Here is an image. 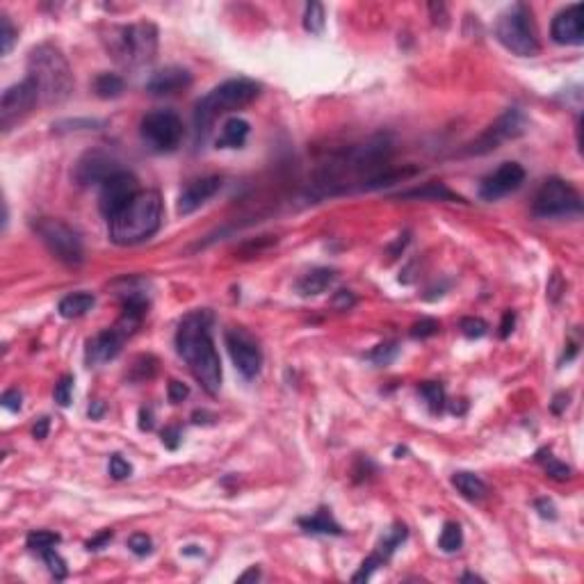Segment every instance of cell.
Returning a JSON list of instances; mask_svg holds the SVG:
<instances>
[{
    "label": "cell",
    "instance_id": "cell-1",
    "mask_svg": "<svg viewBox=\"0 0 584 584\" xmlns=\"http://www.w3.org/2000/svg\"><path fill=\"white\" fill-rule=\"evenodd\" d=\"M212 319L215 317L208 308L187 313L178 324L176 349L201 388L208 395H217L221 388V361L212 340Z\"/></svg>",
    "mask_w": 584,
    "mask_h": 584
},
{
    "label": "cell",
    "instance_id": "cell-2",
    "mask_svg": "<svg viewBox=\"0 0 584 584\" xmlns=\"http://www.w3.org/2000/svg\"><path fill=\"white\" fill-rule=\"evenodd\" d=\"M260 94V85L249 78H233L217 85L212 92H208L194 110V130H196V144H203L205 137L210 135L215 121L226 112L240 110L251 101H256Z\"/></svg>",
    "mask_w": 584,
    "mask_h": 584
},
{
    "label": "cell",
    "instance_id": "cell-3",
    "mask_svg": "<svg viewBox=\"0 0 584 584\" xmlns=\"http://www.w3.org/2000/svg\"><path fill=\"white\" fill-rule=\"evenodd\" d=\"M162 224V199L155 190L139 192L119 215L110 219V240L130 246L149 240Z\"/></svg>",
    "mask_w": 584,
    "mask_h": 584
},
{
    "label": "cell",
    "instance_id": "cell-4",
    "mask_svg": "<svg viewBox=\"0 0 584 584\" xmlns=\"http://www.w3.org/2000/svg\"><path fill=\"white\" fill-rule=\"evenodd\" d=\"M28 78L39 87L41 103L53 105L62 103L73 89V73L69 62L64 60L60 48L53 44H41L32 48L28 57Z\"/></svg>",
    "mask_w": 584,
    "mask_h": 584
},
{
    "label": "cell",
    "instance_id": "cell-5",
    "mask_svg": "<svg viewBox=\"0 0 584 584\" xmlns=\"http://www.w3.org/2000/svg\"><path fill=\"white\" fill-rule=\"evenodd\" d=\"M110 53L123 67H144L158 53V28L149 21L112 30Z\"/></svg>",
    "mask_w": 584,
    "mask_h": 584
},
{
    "label": "cell",
    "instance_id": "cell-6",
    "mask_svg": "<svg viewBox=\"0 0 584 584\" xmlns=\"http://www.w3.org/2000/svg\"><path fill=\"white\" fill-rule=\"evenodd\" d=\"M496 37L507 51L521 57H534L539 55L541 44L537 37V28H534L532 12L528 5L518 3L512 10L500 16L496 26Z\"/></svg>",
    "mask_w": 584,
    "mask_h": 584
},
{
    "label": "cell",
    "instance_id": "cell-7",
    "mask_svg": "<svg viewBox=\"0 0 584 584\" xmlns=\"http://www.w3.org/2000/svg\"><path fill=\"white\" fill-rule=\"evenodd\" d=\"M35 231L46 244V249L53 256L69 267H78L85 260V246L76 228H71L67 221L53 217H39L35 221Z\"/></svg>",
    "mask_w": 584,
    "mask_h": 584
},
{
    "label": "cell",
    "instance_id": "cell-8",
    "mask_svg": "<svg viewBox=\"0 0 584 584\" xmlns=\"http://www.w3.org/2000/svg\"><path fill=\"white\" fill-rule=\"evenodd\" d=\"M582 210V196L571 183L562 178H548L534 196L532 212L541 219L569 217Z\"/></svg>",
    "mask_w": 584,
    "mask_h": 584
},
{
    "label": "cell",
    "instance_id": "cell-9",
    "mask_svg": "<svg viewBox=\"0 0 584 584\" xmlns=\"http://www.w3.org/2000/svg\"><path fill=\"white\" fill-rule=\"evenodd\" d=\"M183 121L174 110H153L142 119V135L144 144L155 153H171L178 149L183 139Z\"/></svg>",
    "mask_w": 584,
    "mask_h": 584
},
{
    "label": "cell",
    "instance_id": "cell-10",
    "mask_svg": "<svg viewBox=\"0 0 584 584\" xmlns=\"http://www.w3.org/2000/svg\"><path fill=\"white\" fill-rule=\"evenodd\" d=\"M39 101V87L28 76L26 80L7 87L3 92V98H0V128H3V133H10L16 123L26 119Z\"/></svg>",
    "mask_w": 584,
    "mask_h": 584
},
{
    "label": "cell",
    "instance_id": "cell-11",
    "mask_svg": "<svg viewBox=\"0 0 584 584\" xmlns=\"http://www.w3.org/2000/svg\"><path fill=\"white\" fill-rule=\"evenodd\" d=\"M525 130V117L518 108H509L503 117H498L496 123L484 130V133L473 139L471 144L461 151V155H484L500 149V144L509 142V139H516L518 135H523Z\"/></svg>",
    "mask_w": 584,
    "mask_h": 584
},
{
    "label": "cell",
    "instance_id": "cell-12",
    "mask_svg": "<svg viewBox=\"0 0 584 584\" xmlns=\"http://www.w3.org/2000/svg\"><path fill=\"white\" fill-rule=\"evenodd\" d=\"M224 340H226L228 354H231L237 372H240L244 379H253V377L260 372V365H262V352H260L258 340L242 326L226 329Z\"/></svg>",
    "mask_w": 584,
    "mask_h": 584
},
{
    "label": "cell",
    "instance_id": "cell-13",
    "mask_svg": "<svg viewBox=\"0 0 584 584\" xmlns=\"http://www.w3.org/2000/svg\"><path fill=\"white\" fill-rule=\"evenodd\" d=\"M139 194L137 178L128 171H117L114 176H110L101 185V194H98V208H101L103 217H108V221L119 215L126 205Z\"/></svg>",
    "mask_w": 584,
    "mask_h": 584
},
{
    "label": "cell",
    "instance_id": "cell-14",
    "mask_svg": "<svg viewBox=\"0 0 584 584\" xmlns=\"http://www.w3.org/2000/svg\"><path fill=\"white\" fill-rule=\"evenodd\" d=\"M525 180V169L518 162H503L500 167L487 176L480 185V196L484 201H498L503 196L516 192Z\"/></svg>",
    "mask_w": 584,
    "mask_h": 584
},
{
    "label": "cell",
    "instance_id": "cell-15",
    "mask_svg": "<svg viewBox=\"0 0 584 584\" xmlns=\"http://www.w3.org/2000/svg\"><path fill=\"white\" fill-rule=\"evenodd\" d=\"M119 169V162L110 158L108 153L92 151L82 155L80 162L76 164V180L80 185H92V183H105L110 176H114Z\"/></svg>",
    "mask_w": 584,
    "mask_h": 584
},
{
    "label": "cell",
    "instance_id": "cell-16",
    "mask_svg": "<svg viewBox=\"0 0 584 584\" xmlns=\"http://www.w3.org/2000/svg\"><path fill=\"white\" fill-rule=\"evenodd\" d=\"M126 338H128V333L119 326L105 329V331L96 333L94 338L87 342V349H85L87 363L89 365H101V363H108V361H112V358H117Z\"/></svg>",
    "mask_w": 584,
    "mask_h": 584
},
{
    "label": "cell",
    "instance_id": "cell-17",
    "mask_svg": "<svg viewBox=\"0 0 584 584\" xmlns=\"http://www.w3.org/2000/svg\"><path fill=\"white\" fill-rule=\"evenodd\" d=\"M550 35L562 46H582L584 44V26H582V5L575 3L559 12L550 28Z\"/></svg>",
    "mask_w": 584,
    "mask_h": 584
},
{
    "label": "cell",
    "instance_id": "cell-18",
    "mask_svg": "<svg viewBox=\"0 0 584 584\" xmlns=\"http://www.w3.org/2000/svg\"><path fill=\"white\" fill-rule=\"evenodd\" d=\"M221 190V178L219 176H203L192 180L178 196V215H192L194 210H199L205 201H210L212 196Z\"/></svg>",
    "mask_w": 584,
    "mask_h": 584
},
{
    "label": "cell",
    "instance_id": "cell-19",
    "mask_svg": "<svg viewBox=\"0 0 584 584\" xmlns=\"http://www.w3.org/2000/svg\"><path fill=\"white\" fill-rule=\"evenodd\" d=\"M192 85V73L183 67H167L155 71L146 82V92L153 96H174Z\"/></svg>",
    "mask_w": 584,
    "mask_h": 584
},
{
    "label": "cell",
    "instance_id": "cell-20",
    "mask_svg": "<svg viewBox=\"0 0 584 584\" xmlns=\"http://www.w3.org/2000/svg\"><path fill=\"white\" fill-rule=\"evenodd\" d=\"M333 281H336L333 269L319 267V269H313L308 274H303L294 287H297V292L301 297H315V294H322L326 287H331Z\"/></svg>",
    "mask_w": 584,
    "mask_h": 584
},
{
    "label": "cell",
    "instance_id": "cell-21",
    "mask_svg": "<svg viewBox=\"0 0 584 584\" xmlns=\"http://www.w3.org/2000/svg\"><path fill=\"white\" fill-rule=\"evenodd\" d=\"M249 123L240 117H233L224 123L221 135L217 137V149H240L249 137Z\"/></svg>",
    "mask_w": 584,
    "mask_h": 584
},
{
    "label": "cell",
    "instance_id": "cell-22",
    "mask_svg": "<svg viewBox=\"0 0 584 584\" xmlns=\"http://www.w3.org/2000/svg\"><path fill=\"white\" fill-rule=\"evenodd\" d=\"M452 484L455 489L461 493L466 500H473V503H480V500L487 498L489 487L484 484V480L475 473H455L452 475Z\"/></svg>",
    "mask_w": 584,
    "mask_h": 584
},
{
    "label": "cell",
    "instance_id": "cell-23",
    "mask_svg": "<svg viewBox=\"0 0 584 584\" xmlns=\"http://www.w3.org/2000/svg\"><path fill=\"white\" fill-rule=\"evenodd\" d=\"M299 528L308 534H333V537H338L342 534L340 525L333 521V516L329 514V509H317L313 516L306 518H299Z\"/></svg>",
    "mask_w": 584,
    "mask_h": 584
},
{
    "label": "cell",
    "instance_id": "cell-24",
    "mask_svg": "<svg viewBox=\"0 0 584 584\" xmlns=\"http://www.w3.org/2000/svg\"><path fill=\"white\" fill-rule=\"evenodd\" d=\"M94 303H96V297H94L92 292H71V294H67V297L60 301L57 310H60L62 317L76 319V317H82L85 313L92 310Z\"/></svg>",
    "mask_w": 584,
    "mask_h": 584
},
{
    "label": "cell",
    "instance_id": "cell-25",
    "mask_svg": "<svg viewBox=\"0 0 584 584\" xmlns=\"http://www.w3.org/2000/svg\"><path fill=\"white\" fill-rule=\"evenodd\" d=\"M400 199H432V201H464L461 196L448 190L443 183H427L418 190H407L400 194Z\"/></svg>",
    "mask_w": 584,
    "mask_h": 584
},
{
    "label": "cell",
    "instance_id": "cell-26",
    "mask_svg": "<svg viewBox=\"0 0 584 584\" xmlns=\"http://www.w3.org/2000/svg\"><path fill=\"white\" fill-rule=\"evenodd\" d=\"M404 539H407V528H404V525H393V528L381 537L379 546H377L374 553L386 562V559H388L395 553V550L402 546V541H404Z\"/></svg>",
    "mask_w": 584,
    "mask_h": 584
},
{
    "label": "cell",
    "instance_id": "cell-27",
    "mask_svg": "<svg viewBox=\"0 0 584 584\" xmlns=\"http://www.w3.org/2000/svg\"><path fill=\"white\" fill-rule=\"evenodd\" d=\"M94 92L98 98H117L123 92V80L117 73H101L94 80Z\"/></svg>",
    "mask_w": 584,
    "mask_h": 584
},
{
    "label": "cell",
    "instance_id": "cell-28",
    "mask_svg": "<svg viewBox=\"0 0 584 584\" xmlns=\"http://www.w3.org/2000/svg\"><path fill=\"white\" fill-rule=\"evenodd\" d=\"M464 546V532L459 523H445L443 525V532L439 537V548L443 553H457L459 548Z\"/></svg>",
    "mask_w": 584,
    "mask_h": 584
},
{
    "label": "cell",
    "instance_id": "cell-29",
    "mask_svg": "<svg viewBox=\"0 0 584 584\" xmlns=\"http://www.w3.org/2000/svg\"><path fill=\"white\" fill-rule=\"evenodd\" d=\"M60 541H62L60 534L48 532V530H35V532L28 534L26 544H28L30 550H35V553H46V550L55 548L57 544H60Z\"/></svg>",
    "mask_w": 584,
    "mask_h": 584
},
{
    "label": "cell",
    "instance_id": "cell-30",
    "mask_svg": "<svg viewBox=\"0 0 584 584\" xmlns=\"http://www.w3.org/2000/svg\"><path fill=\"white\" fill-rule=\"evenodd\" d=\"M303 28H306L310 35H322V30H324V7L319 3H308L306 5Z\"/></svg>",
    "mask_w": 584,
    "mask_h": 584
},
{
    "label": "cell",
    "instance_id": "cell-31",
    "mask_svg": "<svg viewBox=\"0 0 584 584\" xmlns=\"http://www.w3.org/2000/svg\"><path fill=\"white\" fill-rule=\"evenodd\" d=\"M420 395L427 400V404H429L434 413H439V411L445 407V390H443L441 384H436V381L420 384Z\"/></svg>",
    "mask_w": 584,
    "mask_h": 584
},
{
    "label": "cell",
    "instance_id": "cell-32",
    "mask_svg": "<svg viewBox=\"0 0 584 584\" xmlns=\"http://www.w3.org/2000/svg\"><path fill=\"white\" fill-rule=\"evenodd\" d=\"M155 365H158V361H155L153 356H149V354H146V356H137L133 368H130V379L133 381L151 379V377L155 374Z\"/></svg>",
    "mask_w": 584,
    "mask_h": 584
},
{
    "label": "cell",
    "instance_id": "cell-33",
    "mask_svg": "<svg viewBox=\"0 0 584 584\" xmlns=\"http://www.w3.org/2000/svg\"><path fill=\"white\" fill-rule=\"evenodd\" d=\"M397 352H400V347L395 342H381L368 354V358L372 361L374 365H388L395 361V356H397Z\"/></svg>",
    "mask_w": 584,
    "mask_h": 584
},
{
    "label": "cell",
    "instance_id": "cell-34",
    "mask_svg": "<svg viewBox=\"0 0 584 584\" xmlns=\"http://www.w3.org/2000/svg\"><path fill=\"white\" fill-rule=\"evenodd\" d=\"M19 37V32L12 26L10 16H0V53L3 55H10V51L14 48V41Z\"/></svg>",
    "mask_w": 584,
    "mask_h": 584
},
{
    "label": "cell",
    "instance_id": "cell-35",
    "mask_svg": "<svg viewBox=\"0 0 584 584\" xmlns=\"http://www.w3.org/2000/svg\"><path fill=\"white\" fill-rule=\"evenodd\" d=\"M541 464H544V468H546V473L553 477V480H557V482H566V480H571V475H573V471L566 464H562V461H557L555 457H550V452H548V459L546 457H537Z\"/></svg>",
    "mask_w": 584,
    "mask_h": 584
},
{
    "label": "cell",
    "instance_id": "cell-36",
    "mask_svg": "<svg viewBox=\"0 0 584 584\" xmlns=\"http://www.w3.org/2000/svg\"><path fill=\"white\" fill-rule=\"evenodd\" d=\"M459 329H461V333L466 338H482V336L489 333L487 319H482V317H464Z\"/></svg>",
    "mask_w": 584,
    "mask_h": 584
},
{
    "label": "cell",
    "instance_id": "cell-37",
    "mask_svg": "<svg viewBox=\"0 0 584 584\" xmlns=\"http://www.w3.org/2000/svg\"><path fill=\"white\" fill-rule=\"evenodd\" d=\"M44 555V562H46V566H48V571H51L53 575H55V580H64L67 578V562H64V559L60 557V553H57L55 548H51V550H46V553H41Z\"/></svg>",
    "mask_w": 584,
    "mask_h": 584
},
{
    "label": "cell",
    "instance_id": "cell-38",
    "mask_svg": "<svg viewBox=\"0 0 584 584\" xmlns=\"http://www.w3.org/2000/svg\"><path fill=\"white\" fill-rule=\"evenodd\" d=\"M108 473H110L112 480L121 482V480H126V477L133 475V466H130V464H128L126 459H123L121 455H112V457H110Z\"/></svg>",
    "mask_w": 584,
    "mask_h": 584
},
{
    "label": "cell",
    "instance_id": "cell-39",
    "mask_svg": "<svg viewBox=\"0 0 584 584\" xmlns=\"http://www.w3.org/2000/svg\"><path fill=\"white\" fill-rule=\"evenodd\" d=\"M55 402L60 407H69L71 404V395H73V377L64 374L60 381L55 384Z\"/></svg>",
    "mask_w": 584,
    "mask_h": 584
},
{
    "label": "cell",
    "instance_id": "cell-40",
    "mask_svg": "<svg viewBox=\"0 0 584 584\" xmlns=\"http://www.w3.org/2000/svg\"><path fill=\"white\" fill-rule=\"evenodd\" d=\"M439 329H441V324L436 322V319L425 317V319H420V322H416L413 326H411V336H413V338H429V336L439 333Z\"/></svg>",
    "mask_w": 584,
    "mask_h": 584
},
{
    "label": "cell",
    "instance_id": "cell-41",
    "mask_svg": "<svg viewBox=\"0 0 584 584\" xmlns=\"http://www.w3.org/2000/svg\"><path fill=\"white\" fill-rule=\"evenodd\" d=\"M128 548H130V553H133V555L146 557L153 550V544H151V539L146 537V534H133V537L128 539Z\"/></svg>",
    "mask_w": 584,
    "mask_h": 584
},
{
    "label": "cell",
    "instance_id": "cell-42",
    "mask_svg": "<svg viewBox=\"0 0 584 584\" xmlns=\"http://www.w3.org/2000/svg\"><path fill=\"white\" fill-rule=\"evenodd\" d=\"M384 564V559L377 555V553H372L370 555L368 559L363 564H361V571L354 575V582H363V580H370V575H372L377 569H379V566Z\"/></svg>",
    "mask_w": 584,
    "mask_h": 584
},
{
    "label": "cell",
    "instance_id": "cell-43",
    "mask_svg": "<svg viewBox=\"0 0 584 584\" xmlns=\"http://www.w3.org/2000/svg\"><path fill=\"white\" fill-rule=\"evenodd\" d=\"M167 393H169V402H171V404H180V402H183L187 395H190V388H187L183 381H169Z\"/></svg>",
    "mask_w": 584,
    "mask_h": 584
},
{
    "label": "cell",
    "instance_id": "cell-44",
    "mask_svg": "<svg viewBox=\"0 0 584 584\" xmlns=\"http://www.w3.org/2000/svg\"><path fill=\"white\" fill-rule=\"evenodd\" d=\"M331 303H333V308H338V310H349L354 303H356V297H354L349 290H338Z\"/></svg>",
    "mask_w": 584,
    "mask_h": 584
},
{
    "label": "cell",
    "instance_id": "cell-45",
    "mask_svg": "<svg viewBox=\"0 0 584 584\" xmlns=\"http://www.w3.org/2000/svg\"><path fill=\"white\" fill-rule=\"evenodd\" d=\"M3 407L7 409V411H21V402H23V397H21V393L16 390V388H12V390H5L3 393Z\"/></svg>",
    "mask_w": 584,
    "mask_h": 584
},
{
    "label": "cell",
    "instance_id": "cell-46",
    "mask_svg": "<svg viewBox=\"0 0 584 584\" xmlns=\"http://www.w3.org/2000/svg\"><path fill=\"white\" fill-rule=\"evenodd\" d=\"M162 443L167 445L169 450H176L180 445V429L176 425H171V427H164V432H162Z\"/></svg>",
    "mask_w": 584,
    "mask_h": 584
},
{
    "label": "cell",
    "instance_id": "cell-47",
    "mask_svg": "<svg viewBox=\"0 0 584 584\" xmlns=\"http://www.w3.org/2000/svg\"><path fill=\"white\" fill-rule=\"evenodd\" d=\"M534 507H537V512L541 514V518H550V521H555V518H557V509L553 505V500L541 498V500L534 503Z\"/></svg>",
    "mask_w": 584,
    "mask_h": 584
},
{
    "label": "cell",
    "instance_id": "cell-48",
    "mask_svg": "<svg viewBox=\"0 0 584 584\" xmlns=\"http://www.w3.org/2000/svg\"><path fill=\"white\" fill-rule=\"evenodd\" d=\"M514 324H516V313L507 310L503 315V322H500V338H509V333L514 331Z\"/></svg>",
    "mask_w": 584,
    "mask_h": 584
},
{
    "label": "cell",
    "instance_id": "cell-49",
    "mask_svg": "<svg viewBox=\"0 0 584 584\" xmlns=\"http://www.w3.org/2000/svg\"><path fill=\"white\" fill-rule=\"evenodd\" d=\"M110 541H112V532L105 530V532L98 534V537H94L92 541H87V550H101V548L108 546Z\"/></svg>",
    "mask_w": 584,
    "mask_h": 584
},
{
    "label": "cell",
    "instance_id": "cell-50",
    "mask_svg": "<svg viewBox=\"0 0 584 584\" xmlns=\"http://www.w3.org/2000/svg\"><path fill=\"white\" fill-rule=\"evenodd\" d=\"M48 427H51V420H48V418H39L35 429H32V436H35L37 441H44L48 436Z\"/></svg>",
    "mask_w": 584,
    "mask_h": 584
},
{
    "label": "cell",
    "instance_id": "cell-51",
    "mask_svg": "<svg viewBox=\"0 0 584 584\" xmlns=\"http://www.w3.org/2000/svg\"><path fill=\"white\" fill-rule=\"evenodd\" d=\"M139 429H153V413L149 409H142L139 411Z\"/></svg>",
    "mask_w": 584,
    "mask_h": 584
},
{
    "label": "cell",
    "instance_id": "cell-52",
    "mask_svg": "<svg viewBox=\"0 0 584 584\" xmlns=\"http://www.w3.org/2000/svg\"><path fill=\"white\" fill-rule=\"evenodd\" d=\"M566 407H569V395H564V393L557 395V397H555V404H553L555 413H562V411H564Z\"/></svg>",
    "mask_w": 584,
    "mask_h": 584
},
{
    "label": "cell",
    "instance_id": "cell-53",
    "mask_svg": "<svg viewBox=\"0 0 584 584\" xmlns=\"http://www.w3.org/2000/svg\"><path fill=\"white\" fill-rule=\"evenodd\" d=\"M258 578H260V571L256 569V566H251V569L246 571V573H242L237 580H240V582H246V580H258Z\"/></svg>",
    "mask_w": 584,
    "mask_h": 584
},
{
    "label": "cell",
    "instance_id": "cell-54",
    "mask_svg": "<svg viewBox=\"0 0 584 584\" xmlns=\"http://www.w3.org/2000/svg\"><path fill=\"white\" fill-rule=\"evenodd\" d=\"M103 411H105V407L101 404V402H94V404L89 407V416H92L94 420H96V418H101V416H103Z\"/></svg>",
    "mask_w": 584,
    "mask_h": 584
},
{
    "label": "cell",
    "instance_id": "cell-55",
    "mask_svg": "<svg viewBox=\"0 0 584 584\" xmlns=\"http://www.w3.org/2000/svg\"><path fill=\"white\" fill-rule=\"evenodd\" d=\"M183 555H203V550L196 546H187V548H183Z\"/></svg>",
    "mask_w": 584,
    "mask_h": 584
},
{
    "label": "cell",
    "instance_id": "cell-56",
    "mask_svg": "<svg viewBox=\"0 0 584 584\" xmlns=\"http://www.w3.org/2000/svg\"><path fill=\"white\" fill-rule=\"evenodd\" d=\"M461 582H482V578H480V575H475V573H466L464 578H461Z\"/></svg>",
    "mask_w": 584,
    "mask_h": 584
}]
</instances>
